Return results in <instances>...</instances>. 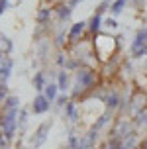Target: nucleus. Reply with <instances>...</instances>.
Returning <instances> with one entry per match:
<instances>
[{
    "label": "nucleus",
    "mask_w": 147,
    "mask_h": 149,
    "mask_svg": "<svg viewBox=\"0 0 147 149\" xmlns=\"http://www.w3.org/2000/svg\"><path fill=\"white\" fill-rule=\"evenodd\" d=\"M51 120H47V122H43V124H39V127L36 130V134L31 135V145L33 147H39V145H43L45 139H47V132H49V127H51Z\"/></svg>",
    "instance_id": "f257e3e1"
},
{
    "label": "nucleus",
    "mask_w": 147,
    "mask_h": 149,
    "mask_svg": "<svg viewBox=\"0 0 147 149\" xmlns=\"http://www.w3.org/2000/svg\"><path fill=\"white\" fill-rule=\"evenodd\" d=\"M77 84H79L81 88H90V86L94 84V74H92V71L79 69V71H77Z\"/></svg>",
    "instance_id": "f03ea898"
},
{
    "label": "nucleus",
    "mask_w": 147,
    "mask_h": 149,
    "mask_svg": "<svg viewBox=\"0 0 147 149\" xmlns=\"http://www.w3.org/2000/svg\"><path fill=\"white\" fill-rule=\"evenodd\" d=\"M49 106H51V100L45 96V94H37L33 98V104H31V110L33 114H45V112L49 110Z\"/></svg>",
    "instance_id": "7ed1b4c3"
},
{
    "label": "nucleus",
    "mask_w": 147,
    "mask_h": 149,
    "mask_svg": "<svg viewBox=\"0 0 147 149\" xmlns=\"http://www.w3.org/2000/svg\"><path fill=\"white\" fill-rule=\"evenodd\" d=\"M20 108V98L18 96H8L2 104V110L4 112H10V110H18Z\"/></svg>",
    "instance_id": "20e7f679"
},
{
    "label": "nucleus",
    "mask_w": 147,
    "mask_h": 149,
    "mask_svg": "<svg viewBox=\"0 0 147 149\" xmlns=\"http://www.w3.org/2000/svg\"><path fill=\"white\" fill-rule=\"evenodd\" d=\"M104 104H106V108H108V110L118 108V106H120V96H118V92H110L108 96L104 98Z\"/></svg>",
    "instance_id": "39448f33"
},
{
    "label": "nucleus",
    "mask_w": 147,
    "mask_h": 149,
    "mask_svg": "<svg viewBox=\"0 0 147 149\" xmlns=\"http://www.w3.org/2000/svg\"><path fill=\"white\" fill-rule=\"evenodd\" d=\"M10 73H12V61L8 59L6 63L0 65V82H6L8 77H10Z\"/></svg>",
    "instance_id": "423d86ee"
},
{
    "label": "nucleus",
    "mask_w": 147,
    "mask_h": 149,
    "mask_svg": "<svg viewBox=\"0 0 147 149\" xmlns=\"http://www.w3.org/2000/svg\"><path fill=\"white\" fill-rule=\"evenodd\" d=\"M84 28H86V22H77L73 28H71V31H69V39H77V37L84 31Z\"/></svg>",
    "instance_id": "0eeeda50"
},
{
    "label": "nucleus",
    "mask_w": 147,
    "mask_h": 149,
    "mask_svg": "<svg viewBox=\"0 0 147 149\" xmlns=\"http://www.w3.org/2000/svg\"><path fill=\"white\" fill-rule=\"evenodd\" d=\"M57 90H59L57 84H55V82H49V84L45 86V92H43V94H45V96H47V98H49V100L53 102V100L57 98Z\"/></svg>",
    "instance_id": "6e6552de"
},
{
    "label": "nucleus",
    "mask_w": 147,
    "mask_h": 149,
    "mask_svg": "<svg viewBox=\"0 0 147 149\" xmlns=\"http://www.w3.org/2000/svg\"><path fill=\"white\" fill-rule=\"evenodd\" d=\"M57 86L61 90H67L69 88V74H67V71H61L57 77Z\"/></svg>",
    "instance_id": "1a4fd4ad"
},
{
    "label": "nucleus",
    "mask_w": 147,
    "mask_h": 149,
    "mask_svg": "<svg viewBox=\"0 0 147 149\" xmlns=\"http://www.w3.org/2000/svg\"><path fill=\"white\" fill-rule=\"evenodd\" d=\"M65 112H67V116H69L71 122H77V120H79V112H77V108H75L73 102H67L65 104Z\"/></svg>",
    "instance_id": "9d476101"
},
{
    "label": "nucleus",
    "mask_w": 147,
    "mask_h": 149,
    "mask_svg": "<svg viewBox=\"0 0 147 149\" xmlns=\"http://www.w3.org/2000/svg\"><path fill=\"white\" fill-rule=\"evenodd\" d=\"M33 88L36 90H45V79H43V73H36V77H33Z\"/></svg>",
    "instance_id": "9b49d317"
},
{
    "label": "nucleus",
    "mask_w": 147,
    "mask_h": 149,
    "mask_svg": "<svg viewBox=\"0 0 147 149\" xmlns=\"http://www.w3.org/2000/svg\"><path fill=\"white\" fill-rule=\"evenodd\" d=\"M108 122H110V114L106 112V114H102V116L98 118V122H94V126H92V130H94V132H98V130H100V127H104L106 124H108Z\"/></svg>",
    "instance_id": "f8f14e48"
},
{
    "label": "nucleus",
    "mask_w": 147,
    "mask_h": 149,
    "mask_svg": "<svg viewBox=\"0 0 147 149\" xmlns=\"http://www.w3.org/2000/svg\"><path fill=\"white\" fill-rule=\"evenodd\" d=\"M125 4H127V0H116V2H114V4H112V14L114 16H118V14H122V12H124V6Z\"/></svg>",
    "instance_id": "ddd939ff"
},
{
    "label": "nucleus",
    "mask_w": 147,
    "mask_h": 149,
    "mask_svg": "<svg viewBox=\"0 0 147 149\" xmlns=\"http://www.w3.org/2000/svg\"><path fill=\"white\" fill-rule=\"evenodd\" d=\"M10 49H12V41H10L4 33H0V51L6 53V51H10Z\"/></svg>",
    "instance_id": "4468645a"
},
{
    "label": "nucleus",
    "mask_w": 147,
    "mask_h": 149,
    "mask_svg": "<svg viewBox=\"0 0 147 149\" xmlns=\"http://www.w3.org/2000/svg\"><path fill=\"white\" fill-rule=\"evenodd\" d=\"M49 16H51V10H49V8H41V10H39V14H37V22L45 24L47 20H49Z\"/></svg>",
    "instance_id": "2eb2a0df"
},
{
    "label": "nucleus",
    "mask_w": 147,
    "mask_h": 149,
    "mask_svg": "<svg viewBox=\"0 0 147 149\" xmlns=\"http://www.w3.org/2000/svg\"><path fill=\"white\" fill-rule=\"evenodd\" d=\"M71 12H73V8H71V6H59V10H57V14H59L61 20H67V18L71 16Z\"/></svg>",
    "instance_id": "dca6fc26"
},
{
    "label": "nucleus",
    "mask_w": 147,
    "mask_h": 149,
    "mask_svg": "<svg viewBox=\"0 0 147 149\" xmlns=\"http://www.w3.org/2000/svg\"><path fill=\"white\" fill-rule=\"evenodd\" d=\"M100 24H102V18H100V16H94V18L90 20V30L98 31V30H100Z\"/></svg>",
    "instance_id": "f3484780"
},
{
    "label": "nucleus",
    "mask_w": 147,
    "mask_h": 149,
    "mask_svg": "<svg viewBox=\"0 0 147 149\" xmlns=\"http://www.w3.org/2000/svg\"><path fill=\"white\" fill-rule=\"evenodd\" d=\"M8 96H10V94H8V86H6V82H0V102H4Z\"/></svg>",
    "instance_id": "a211bd4d"
},
{
    "label": "nucleus",
    "mask_w": 147,
    "mask_h": 149,
    "mask_svg": "<svg viewBox=\"0 0 147 149\" xmlns=\"http://www.w3.org/2000/svg\"><path fill=\"white\" fill-rule=\"evenodd\" d=\"M104 26H106V28H112V30H116L118 22L114 20V18H106V20H104Z\"/></svg>",
    "instance_id": "6ab92c4d"
},
{
    "label": "nucleus",
    "mask_w": 147,
    "mask_h": 149,
    "mask_svg": "<svg viewBox=\"0 0 147 149\" xmlns=\"http://www.w3.org/2000/svg\"><path fill=\"white\" fill-rule=\"evenodd\" d=\"M137 122H139V124H143V126H147V110H143L139 114V120H137Z\"/></svg>",
    "instance_id": "aec40b11"
},
{
    "label": "nucleus",
    "mask_w": 147,
    "mask_h": 149,
    "mask_svg": "<svg viewBox=\"0 0 147 149\" xmlns=\"http://www.w3.org/2000/svg\"><path fill=\"white\" fill-rule=\"evenodd\" d=\"M6 8H8V0H0V14H4Z\"/></svg>",
    "instance_id": "412c9836"
},
{
    "label": "nucleus",
    "mask_w": 147,
    "mask_h": 149,
    "mask_svg": "<svg viewBox=\"0 0 147 149\" xmlns=\"http://www.w3.org/2000/svg\"><path fill=\"white\" fill-rule=\"evenodd\" d=\"M26 122H28V114H26V112H22V114H20V126H24Z\"/></svg>",
    "instance_id": "4be33fe9"
},
{
    "label": "nucleus",
    "mask_w": 147,
    "mask_h": 149,
    "mask_svg": "<svg viewBox=\"0 0 147 149\" xmlns=\"http://www.w3.org/2000/svg\"><path fill=\"white\" fill-rule=\"evenodd\" d=\"M63 37H65V36H63V31H59V33H57V43L59 45L63 43Z\"/></svg>",
    "instance_id": "5701e85b"
},
{
    "label": "nucleus",
    "mask_w": 147,
    "mask_h": 149,
    "mask_svg": "<svg viewBox=\"0 0 147 149\" xmlns=\"http://www.w3.org/2000/svg\"><path fill=\"white\" fill-rule=\"evenodd\" d=\"M79 2H82V0H71V2H69V4H67V6L75 8V6H77V4H79Z\"/></svg>",
    "instance_id": "b1692460"
},
{
    "label": "nucleus",
    "mask_w": 147,
    "mask_h": 149,
    "mask_svg": "<svg viewBox=\"0 0 147 149\" xmlns=\"http://www.w3.org/2000/svg\"><path fill=\"white\" fill-rule=\"evenodd\" d=\"M118 149H125V147H124V145H120V147H118Z\"/></svg>",
    "instance_id": "393cba45"
},
{
    "label": "nucleus",
    "mask_w": 147,
    "mask_h": 149,
    "mask_svg": "<svg viewBox=\"0 0 147 149\" xmlns=\"http://www.w3.org/2000/svg\"><path fill=\"white\" fill-rule=\"evenodd\" d=\"M145 37H147V30H145Z\"/></svg>",
    "instance_id": "a878e982"
}]
</instances>
